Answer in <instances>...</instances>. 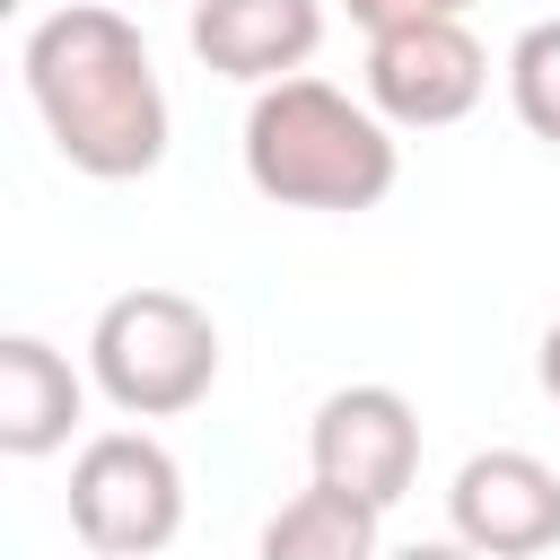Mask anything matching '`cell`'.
<instances>
[{"instance_id":"3","label":"cell","mask_w":560,"mask_h":560,"mask_svg":"<svg viewBox=\"0 0 560 560\" xmlns=\"http://www.w3.org/2000/svg\"><path fill=\"white\" fill-rule=\"evenodd\" d=\"M88 376L122 420H175L219 385V324L184 289H122L88 324Z\"/></svg>"},{"instance_id":"1","label":"cell","mask_w":560,"mask_h":560,"mask_svg":"<svg viewBox=\"0 0 560 560\" xmlns=\"http://www.w3.org/2000/svg\"><path fill=\"white\" fill-rule=\"evenodd\" d=\"M26 96L52 131V149L96 175V184H131V175H158L166 158V88H158V61L140 44V26L105 0H70L52 18H35L26 52Z\"/></svg>"},{"instance_id":"8","label":"cell","mask_w":560,"mask_h":560,"mask_svg":"<svg viewBox=\"0 0 560 560\" xmlns=\"http://www.w3.org/2000/svg\"><path fill=\"white\" fill-rule=\"evenodd\" d=\"M324 44V0H192V52L219 79H298Z\"/></svg>"},{"instance_id":"13","label":"cell","mask_w":560,"mask_h":560,"mask_svg":"<svg viewBox=\"0 0 560 560\" xmlns=\"http://www.w3.org/2000/svg\"><path fill=\"white\" fill-rule=\"evenodd\" d=\"M385 560H481V551L446 534V542H402V551H385Z\"/></svg>"},{"instance_id":"11","label":"cell","mask_w":560,"mask_h":560,"mask_svg":"<svg viewBox=\"0 0 560 560\" xmlns=\"http://www.w3.org/2000/svg\"><path fill=\"white\" fill-rule=\"evenodd\" d=\"M508 105H516V122L534 140L560 149V18H542V26H525L508 44Z\"/></svg>"},{"instance_id":"7","label":"cell","mask_w":560,"mask_h":560,"mask_svg":"<svg viewBox=\"0 0 560 560\" xmlns=\"http://www.w3.org/2000/svg\"><path fill=\"white\" fill-rule=\"evenodd\" d=\"M446 525L481 560H542L560 551V472L525 446H481L446 490Z\"/></svg>"},{"instance_id":"9","label":"cell","mask_w":560,"mask_h":560,"mask_svg":"<svg viewBox=\"0 0 560 560\" xmlns=\"http://www.w3.org/2000/svg\"><path fill=\"white\" fill-rule=\"evenodd\" d=\"M79 411H88L79 368H70L44 332H9V341H0V455L35 464V455L70 446Z\"/></svg>"},{"instance_id":"6","label":"cell","mask_w":560,"mask_h":560,"mask_svg":"<svg viewBox=\"0 0 560 560\" xmlns=\"http://www.w3.org/2000/svg\"><path fill=\"white\" fill-rule=\"evenodd\" d=\"M306 464H315V481H332L368 508H394L420 481V411L394 385H341L306 420Z\"/></svg>"},{"instance_id":"2","label":"cell","mask_w":560,"mask_h":560,"mask_svg":"<svg viewBox=\"0 0 560 560\" xmlns=\"http://www.w3.org/2000/svg\"><path fill=\"white\" fill-rule=\"evenodd\" d=\"M402 175L394 122L332 79H271L245 105V184L280 210H376Z\"/></svg>"},{"instance_id":"10","label":"cell","mask_w":560,"mask_h":560,"mask_svg":"<svg viewBox=\"0 0 560 560\" xmlns=\"http://www.w3.org/2000/svg\"><path fill=\"white\" fill-rule=\"evenodd\" d=\"M376 525H385V508H368V499H350L332 481H306L289 508H271L254 560H385Z\"/></svg>"},{"instance_id":"14","label":"cell","mask_w":560,"mask_h":560,"mask_svg":"<svg viewBox=\"0 0 560 560\" xmlns=\"http://www.w3.org/2000/svg\"><path fill=\"white\" fill-rule=\"evenodd\" d=\"M534 376H542V394H551V402H560V324H551V332H542V350H534Z\"/></svg>"},{"instance_id":"12","label":"cell","mask_w":560,"mask_h":560,"mask_svg":"<svg viewBox=\"0 0 560 560\" xmlns=\"http://www.w3.org/2000/svg\"><path fill=\"white\" fill-rule=\"evenodd\" d=\"M341 9H350V26L385 35V26H420V18H464L472 0H341Z\"/></svg>"},{"instance_id":"4","label":"cell","mask_w":560,"mask_h":560,"mask_svg":"<svg viewBox=\"0 0 560 560\" xmlns=\"http://www.w3.org/2000/svg\"><path fill=\"white\" fill-rule=\"evenodd\" d=\"M70 534L105 560H149L184 534V464L149 429H96L70 455Z\"/></svg>"},{"instance_id":"15","label":"cell","mask_w":560,"mask_h":560,"mask_svg":"<svg viewBox=\"0 0 560 560\" xmlns=\"http://www.w3.org/2000/svg\"><path fill=\"white\" fill-rule=\"evenodd\" d=\"M88 560H105V551H88Z\"/></svg>"},{"instance_id":"5","label":"cell","mask_w":560,"mask_h":560,"mask_svg":"<svg viewBox=\"0 0 560 560\" xmlns=\"http://www.w3.org/2000/svg\"><path fill=\"white\" fill-rule=\"evenodd\" d=\"M481 88H490V52L472 44L464 18H420V26L368 35V105L394 131H446L481 105Z\"/></svg>"}]
</instances>
